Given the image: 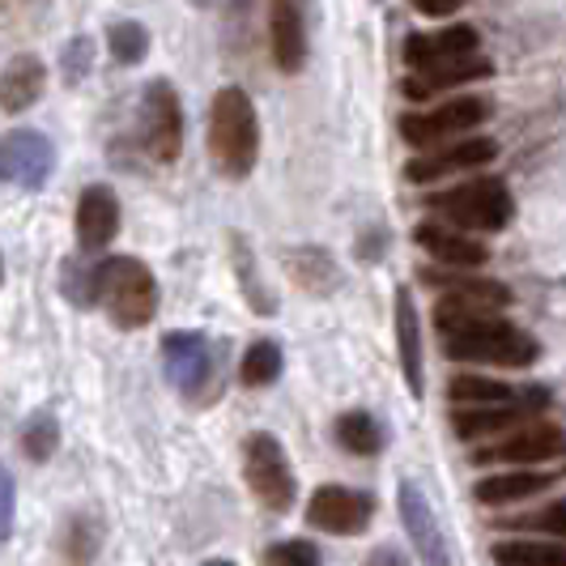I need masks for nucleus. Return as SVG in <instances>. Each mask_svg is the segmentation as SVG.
I'll return each mask as SVG.
<instances>
[{
    "label": "nucleus",
    "mask_w": 566,
    "mask_h": 566,
    "mask_svg": "<svg viewBox=\"0 0 566 566\" xmlns=\"http://www.w3.org/2000/svg\"><path fill=\"white\" fill-rule=\"evenodd\" d=\"M448 392L455 405H507V400H515V392L503 379H485V375H460V379H452Z\"/></svg>",
    "instance_id": "obj_24"
},
{
    "label": "nucleus",
    "mask_w": 566,
    "mask_h": 566,
    "mask_svg": "<svg viewBox=\"0 0 566 566\" xmlns=\"http://www.w3.org/2000/svg\"><path fill=\"white\" fill-rule=\"evenodd\" d=\"M269 43L282 73H298L307 60V22L303 0H269Z\"/></svg>",
    "instance_id": "obj_10"
},
{
    "label": "nucleus",
    "mask_w": 566,
    "mask_h": 566,
    "mask_svg": "<svg viewBox=\"0 0 566 566\" xmlns=\"http://www.w3.org/2000/svg\"><path fill=\"white\" fill-rule=\"evenodd\" d=\"M370 503L367 494L345 490V485H319L307 503V520L324 533H363L370 524Z\"/></svg>",
    "instance_id": "obj_9"
},
{
    "label": "nucleus",
    "mask_w": 566,
    "mask_h": 566,
    "mask_svg": "<svg viewBox=\"0 0 566 566\" xmlns=\"http://www.w3.org/2000/svg\"><path fill=\"white\" fill-rule=\"evenodd\" d=\"M499 154V145L490 142V137H473V142H460L452 149H439V154H430V158H418V163H409L405 175L413 179V184H430V179H439V175H452V170H469V167H482Z\"/></svg>",
    "instance_id": "obj_16"
},
{
    "label": "nucleus",
    "mask_w": 566,
    "mask_h": 566,
    "mask_svg": "<svg viewBox=\"0 0 566 566\" xmlns=\"http://www.w3.org/2000/svg\"><path fill=\"white\" fill-rule=\"evenodd\" d=\"M439 328L443 349L455 363H503V367H528L537 358V340L503 319L482 315V307H460L452 298L439 303Z\"/></svg>",
    "instance_id": "obj_1"
},
{
    "label": "nucleus",
    "mask_w": 566,
    "mask_h": 566,
    "mask_svg": "<svg viewBox=\"0 0 566 566\" xmlns=\"http://www.w3.org/2000/svg\"><path fill=\"white\" fill-rule=\"evenodd\" d=\"M98 294L119 328H142L158 312V282L133 255H115L98 264Z\"/></svg>",
    "instance_id": "obj_3"
},
{
    "label": "nucleus",
    "mask_w": 566,
    "mask_h": 566,
    "mask_svg": "<svg viewBox=\"0 0 566 566\" xmlns=\"http://www.w3.org/2000/svg\"><path fill=\"white\" fill-rule=\"evenodd\" d=\"M56 418L52 413H34L27 422V430H22V448H27L30 460H48V455L56 452Z\"/></svg>",
    "instance_id": "obj_29"
},
{
    "label": "nucleus",
    "mask_w": 566,
    "mask_h": 566,
    "mask_svg": "<svg viewBox=\"0 0 566 566\" xmlns=\"http://www.w3.org/2000/svg\"><path fill=\"white\" fill-rule=\"evenodd\" d=\"M499 563H545V566H566V545H537V541H507L494 545Z\"/></svg>",
    "instance_id": "obj_26"
},
{
    "label": "nucleus",
    "mask_w": 566,
    "mask_h": 566,
    "mask_svg": "<svg viewBox=\"0 0 566 566\" xmlns=\"http://www.w3.org/2000/svg\"><path fill=\"white\" fill-rule=\"evenodd\" d=\"M277 375H282V349H277L273 340H255L252 349L243 354L239 379H243L248 388H264V384H273Z\"/></svg>",
    "instance_id": "obj_25"
},
{
    "label": "nucleus",
    "mask_w": 566,
    "mask_h": 566,
    "mask_svg": "<svg viewBox=\"0 0 566 566\" xmlns=\"http://www.w3.org/2000/svg\"><path fill=\"white\" fill-rule=\"evenodd\" d=\"M163 367L184 397H197L209 379V340L200 333H170L163 340Z\"/></svg>",
    "instance_id": "obj_11"
},
{
    "label": "nucleus",
    "mask_w": 566,
    "mask_h": 566,
    "mask_svg": "<svg viewBox=\"0 0 566 566\" xmlns=\"http://www.w3.org/2000/svg\"><path fill=\"white\" fill-rule=\"evenodd\" d=\"M269 563H319V549L307 541H290V545H273Z\"/></svg>",
    "instance_id": "obj_31"
},
{
    "label": "nucleus",
    "mask_w": 566,
    "mask_h": 566,
    "mask_svg": "<svg viewBox=\"0 0 566 566\" xmlns=\"http://www.w3.org/2000/svg\"><path fill=\"white\" fill-rule=\"evenodd\" d=\"M478 52V30L473 27H448L439 34H413L405 43V60L413 69L434 64V60H452V56H473Z\"/></svg>",
    "instance_id": "obj_19"
},
{
    "label": "nucleus",
    "mask_w": 566,
    "mask_h": 566,
    "mask_svg": "<svg viewBox=\"0 0 566 566\" xmlns=\"http://www.w3.org/2000/svg\"><path fill=\"white\" fill-rule=\"evenodd\" d=\"M485 115H490V103H485V98H452V103H443L439 112L400 119V137L422 149V145L448 142V137H455V133L478 128Z\"/></svg>",
    "instance_id": "obj_8"
},
{
    "label": "nucleus",
    "mask_w": 566,
    "mask_h": 566,
    "mask_svg": "<svg viewBox=\"0 0 566 566\" xmlns=\"http://www.w3.org/2000/svg\"><path fill=\"white\" fill-rule=\"evenodd\" d=\"M48 85V73H43V60L39 56H13L0 73V107L9 115L27 112L30 103H39Z\"/></svg>",
    "instance_id": "obj_18"
},
{
    "label": "nucleus",
    "mask_w": 566,
    "mask_h": 566,
    "mask_svg": "<svg viewBox=\"0 0 566 566\" xmlns=\"http://www.w3.org/2000/svg\"><path fill=\"white\" fill-rule=\"evenodd\" d=\"M337 439L358 455L379 452V443H384V439H379V426L370 422L367 413H345L337 422Z\"/></svg>",
    "instance_id": "obj_27"
},
{
    "label": "nucleus",
    "mask_w": 566,
    "mask_h": 566,
    "mask_svg": "<svg viewBox=\"0 0 566 566\" xmlns=\"http://www.w3.org/2000/svg\"><path fill=\"white\" fill-rule=\"evenodd\" d=\"M52 167H56V149L34 128H18L0 142V179L13 188H43Z\"/></svg>",
    "instance_id": "obj_7"
},
{
    "label": "nucleus",
    "mask_w": 566,
    "mask_h": 566,
    "mask_svg": "<svg viewBox=\"0 0 566 566\" xmlns=\"http://www.w3.org/2000/svg\"><path fill=\"white\" fill-rule=\"evenodd\" d=\"M549 485L545 473H528V469H515V473H494L478 482V503L485 507H503V503H520V499H533Z\"/></svg>",
    "instance_id": "obj_22"
},
{
    "label": "nucleus",
    "mask_w": 566,
    "mask_h": 566,
    "mask_svg": "<svg viewBox=\"0 0 566 566\" xmlns=\"http://www.w3.org/2000/svg\"><path fill=\"white\" fill-rule=\"evenodd\" d=\"M426 282L443 285L448 290V298L460 303V307H507L511 303V290L503 282H469V277H439V273H426Z\"/></svg>",
    "instance_id": "obj_23"
},
{
    "label": "nucleus",
    "mask_w": 566,
    "mask_h": 566,
    "mask_svg": "<svg viewBox=\"0 0 566 566\" xmlns=\"http://www.w3.org/2000/svg\"><path fill=\"white\" fill-rule=\"evenodd\" d=\"M400 520H405V537H413V545H418V554H422L426 563H443L448 558L439 524H434L430 503L422 499L418 485H400Z\"/></svg>",
    "instance_id": "obj_17"
},
{
    "label": "nucleus",
    "mask_w": 566,
    "mask_h": 566,
    "mask_svg": "<svg viewBox=\"0 0 566 566\" xmlns=\"http://www.w3.org/2000/svg\"><path fill=\"white\" fill-rule=\"evenodd\" d=\"M243 473H248V485L252 494L264 503L269 511H290L294 507V473H290V460H285L282 443L273 434H252L248 448H243Z\"/></svg>",
    "instance_id": "obj_5"
},
{
    "label": "nucleus",
    "mask_w": 566,
    "mask_h": 566,
    "mask_svg": "<svg viewBox=\"0 0 566 566\" xmlns=\"http://www.w3.org/2000/svg\"><path fill=\"white\" fill-rule=\"evenodd\" d=\"M460 4H464V0H413V9H422L426 18H448Z\"/></svg>",
    "instance_id": "obj_33"
},
{
    "label": "nucleus",
    "mask_w": 566,
    "mask_h": 566,
    "mask_svg": "<svg viewBox=\"0 0 566 566\" xmlns=\"http://www.w3.org/2000/svg\"><path fill=\"white\" fill-rule=\"evenodd\" d=\"M528 528H541V533H549V537H566V499L558 503H549V507L533 515V520H524Z\"/></svg>",
    "instance_id": "obj_30"
},
{
    "label": "nucleus",
    "mask_w": 566,
    "mask_h": 566,
    "mask_svg": "<svg viewBox=\"0 0 566 566\" xmlns=\"http://www.w3.org/2000/svg\"><path fill=\"white\" fill-rule=\"evenodd\" d=\"M397 345H400V370L413 397H422V333H418V312L413 298H397Z\"/></svg>",
    "instance_id": "obj_21"
},
{
    "label": "nucleus",
    "mask_w": 566,
    "mask_h": 566,
    "mask_svg": "<svg viewBox=\"0 0 566 566\" xmlns=\"http://www.w3.org/2000/svg\"><path fill=\"white\" fill-rule=\"evenodd\" d=\"M13 473L9 469H0V541H9L13 533Z\"/></svg>",
    "instance_id": "obj_32"
},
{
    "label": "nucleus",
    "mask_w": 566,
    "mask_h": 566,
    "mask_svg": "<svg viewBox=\"0 0 566 566\" xmlns=\"http://www.w3.org/2000/svg\"><path fill=\"white\" fill-rule=\"evenodd\" d=\"M119 230V200L107 184H94L82 192V205H77V243L85 252H98L107 248Z\"/></svg>",
    "instance_id": "obj_13"
},
{
    "label": "nucleus",
    "mask_w": 566,
    "mask_h": 566,
    "mask_svg": "<svg viewBox=\"0 0 566 566\" xmlns=\"http://www.w3.org/2000/svg\"><path fill=\"white\" fill-rule=\"evenodd\" d=\"M107 43H112V56L119 60V64H137V60H145V52H149V34H145L142 22H115L112 34H107Z\"/></svg>",
    "instance_id": "obj_28"
},
{
    "label": "nucleus",
    "mask_w": 566,
    "mask_h": 566,
    "mask_svg": "<svg viewBox=\"0 0 566 566\" xmlns=\"http://www.w3.org/2000/svg\"><path fill=\"white\" fill-rule=\"evenodd\" d=\"M545 405V392H528V400L524 405H464V409H455V434L460 439H482V434H507V430H515V426L524 422V413H533V409H541Z\"/></svg>",
    "instance_id": "obj_12"
},
{
    "label": "nucleus",
    "mask_w": 566,
    "mask_h": 566,
    "mask_svg": "<svg viewBox=\"0 0 566 566\" xmlns=\"http://www.w3.org/2000/svg\"><path fill=\"white\" fill-rule=\"evenodd\" d=\"M494 64L490 60H469V56H452V60H434V64H422L418 77L405 82V98H430L439 90H452V85L478 82V77H490Z\"/></svg>",
    "instance_id": "obj_15"
},
{
    "label": "nucleus",
    "mask_w": 566,
    "mask_h": 566,
    "mask_svg": "<svg viewBox=\"0 0 566 566\" xmlns=\"http://www.w3.org/2000/svg\"><path fill=\"white\" fill-rule=\"evenodd\" d=\"M434 209L464 230H503L511 222V192L503 179H473L434 197Z\"/></svg>",
    "instance_id": "obj_4"
},
{
    "label": "nucleus",
    "mask_w": 566,
    "mask_h": 566,
    "mask_svg": "<svg viewBox=\"0 0 566 566\" xmlns=\"http://www.w3.org/2000/svg\"><path fill=\"white\" fill-rule=\"evenodd\" d=\"M209 149H213V163L230 179H248L255 167V154H260V119H255L252 98L227 85L218 90L213 98V112H209Z\"/></svg>",
    "instance_id": "obj_2"
},
{
    "label": "nucleus",
    "mask_w": 566,
    "mask_h": 566,
    "mask_svg": "<svg viewBox=\"0 0 566 566\" xmlns=\"http://www.w3.org/2000/svg\"><path fill=\"white\" fill-rule=\"evenodd\" d=\"M142 137L154 163H175L184 149V112L167 82H154L142 98Z\"/></svg>",
    "instance_id": "obj_6"
},
{
    "label": "nucleus",
    "mask_w": 566,
    "mask_h": 566,
    "mask_svg": "<svg viewBox=\"0 0 566 566\" xmlns=\"http://www.w3.org/2000/svg\"><path fill=\"white\" fill-rule=\"evenodd\" d=\"M418 243H422L439 264H452V269H478V264H485V255H490L485 243L464 239V234L443 230V227H418Z\"/></svg>",
    "instance_id": "obj_20"
},
{
    "label": "nucleus",
    "mask_w": 566,
    "mask_h": 566,
    "mask_svg": "<svg viewBox=\"0 0 566 566\" xmlns=\"http://www.w3.org/2000/svg\"><path fill=\"white\" fill-rule=\"evenodd\" d=\"M566 448V434L558 426H524V430H515L507 434L499 448H485L478 460H503V464H541V460H549V455H558Z\"/></svg>",
    "instance_id": "obj_14"
}]
</instances>
